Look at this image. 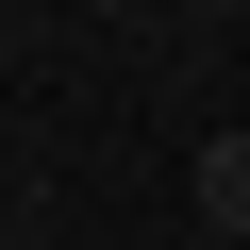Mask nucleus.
<instances>
[{
	"mask_svg": "<svg viewBox=\"0 0 250 250\" xmlns=\"http://www.w3.org/2000/svg\"><path fill=\"white\" fill-rule=\"evenodd\" d=\"M200 217L217 250H250V134H200Z\"/></svg>",
	"mask_w": 250,
	"mask_h": 250,
	"instance_id": "nucleus-1",
	"label": "nucleus"
}]
</instances>
